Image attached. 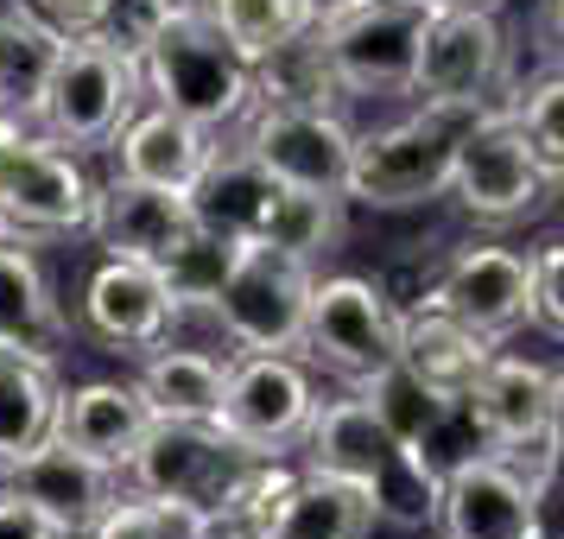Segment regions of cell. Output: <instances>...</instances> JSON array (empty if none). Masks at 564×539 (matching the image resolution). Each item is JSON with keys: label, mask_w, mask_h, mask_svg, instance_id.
Instances as JSON below:
<instances>
[{"label": "cell", "mask_w": 564, "mask_h": 539, "mask_svg": "<svg viewBox=\"0 0 564 539\" xmlns=\"http://www.w3.org/2000/svg\"><path fill=\"white\" fill-rule=\"evenodd\" d=\"M299 451H305V470L361 488V495L375 502V520H381V527H393V533L437 527L444 470H437L432 457H419L406 438L361 400L356 387L336 394V400H317V419H311V432H305Z\"/></svg>", "instance_id": "1"}, {"label": "cell", "mask_w": 564, "mask_h": 539, "mask_svg": "<svg viewBox=\"0 0 564 539\" xmlns=\"http://www.w3.org/2000/svg\"><path fill=\"white\" fill-rule=\"evenodd\" d=\"M133 52H140V77H147V103L172 108V115H184L209 133H235L248 121L254 64L216 32L209 13H172V20L140 13Z\"/></svg>", "instance_id": "2"}, {"label": "cell", "mask_w": 564, "mask_h": 539, "mask_svg": "<svg viewBox=\"0 0 564 539\" xmlns=\"http://www.w3.org/2000/svg\"><path fill=\"white\" fill-rule=\"evenodd\" d=\"M311 285H317L311 260H292L267 241H229L216 285L191 311L209 317V331L229 343V356H299Z\"/></svg>", "instance_id": "3"}, {"label": "cell", "mask_w": 564, "mask_h": 539, "mask_svg": "<svg viewBox=\"0 0 564 539\" xmlns=\"http://www.w3.org/2000/svg\"><path fill=\"white\" fill-rule=\"evenodd\" d=\"M147 108V77H140V52L133 32L96 26V32H64L52 89L39 108V133H52L77 153H102L121 140L133 115Z\"/></svg>", "instance_id": "4"}, {"label": "cell", "mask_w": 564, "mask_h": 539, "mask_svg": "<svg viewBox=\"0 0 564 539\" xmlns=\"http://www.w3.org/2000/svg\"><path fill=\"white\" fill-rule=\"evenodd\" d=\"M254 463L267 457L235 444L216 419H153V432L140 438L133 463L121 470V488L153 495V502L191 514L204 527V520H223L235 508V495L254 476Z\"/></svg>", "instance_id": "5"}, {"label": "cell", "mask_w": 564, "mask_h": 539, "mask_svg": "<svg viewBox=\"0 0 564 539\" xmlns=\"http://www.w3.org/2000/svg\"><path fill=\"white\" fill-rule=\"evenodd\" d=\"M476 115L463 108L419 103L412 115L387 121V128L356 133V159H349V204L361 209H419L451 197V165H457V140Z\"/></svg>", "instance_id": "6"}, {"label": "cell", "mask_w": 564, "mask_h": 539, "mask_svg": "<svg viewBox=\"0 0 564 539\" xmlns=\"http://www.w3.org/2000/svg\"><path fill=\"white\" fill-rule=\"evenodd\" d=\"M545 197H552V172H545L539 147L527 140L513 103L482 108V115L463 128V140H457L451 204H457L463 216L488 223V229H513V223L539 216Z\"/></svg>", "instance_id": "7"}, {"label": "cell", "mask_w": 564, "mask_h": 539, "mask_svg": "<svg viewBox=\"0 0 564 539\" xmlns=\"http://www.w3.org/2000/svg\"><path fill=\"white\" fill-rule=\"evenodd\" d=\"M299 356L311 368L336 375L343 387H368L381 368L400 362V311L375 280L361 273H317L311 285V311H305V343Z\"/></svg>", "instance_id": "8"}, {"label": "cell", "mask_w": 564, "mask_h": 539, "mask_svg": "<svg viewBox=\"0 0 564 539\" xmlns=\"http://www.w3.org/2000/svg\"><path fill=\"white\" fill-rule=\"evenodd\" d=\"M425 26H432V7H419V0H356L330 20H317V45L349 103L356 96H412Z\"/></svg>", "instance_id": "9"}, {"label": "cell", "mask_w": 564, "mask_h": 539, "mask_svg": "<svg viewBox=\"0 0 564 539\" xmlns=\"http://www.w3.org/2000/svg\"><path fill=\"white\" fill-rule=\"evenodd\" d=\"M412 96L437 108H463V115L513 103L501 7H437L432 26H425V45H419Z\"/></svg>", "instance_id": "10"}, {"label": "cell", "mask_w": 564, "mask_h": 539, "mask_svg": "<svg viewBox=\"0 0 564 539\" xmlns=\"http://www.w3.org/2000/svg\"><path fill=\"white\" fill-rule=\"evenodd\" d=\"M96 209V179L77 147L39 128H13L0 140V216L13 235H83Z\"/></svg>", "instance_id": "11"}, {"label": "cell", "mask_w": 564, "mask_h": 539, "mask_svg": "<svg viewBox=\"0 0 564 539\" xmlns=\"http://www.w3.org/2000/svg\"><path fill=\"white\" fill-rule=\"evenodd\" d=\"M235 147L254 159L267 179L299 184V191H330L349 197V159L356 128L343 108H292V103H254L235 128Z\"/></svg>", "instance_id": "12"}, {"label": "cell", "mask_w": 564, "mask_h": 539, "mask_svg": "<svg viewBox=\"0 0 564 539\" xmlns=\"http://www.w3.org/2000/svg\"><path fill=\"white\" fill-rule=\"evenodd\" d=\"M317 419V387H311L305 356H235L229 394L216 425L248 444L254 457H292Z\"/></svg>", "instance_id": "13"}, {"label": "cell", "mask_w": 564, "mask_h": 539, "mask_svg": "<svg viewBox=\"0 0 564 539\" xmlns=\"http://www.w3.org/2000/svg\"><path fill=\"white\" fill-rule=\"evenodd\" d=\"M444 539H539V470H520L495 451H463L444 463L437 488Z\"/></svg>", "instance_id": "14"}, {"label": "cell", "mask_w": 564, "mask_h": 539, "mask_svg": "<svg viewBox=\"0 0 564 539\" xmlns=\"http://www.w3.org/2000/svg\"><path fill=\"white\" fill-rule=\"evenodd\" d=\"M545 412H552V368L533 356H495L463 394V419L482 451L513 457L520 470H539L545 457Z\"/></svg>", "instance_id": "15"}, {"label": "cell", "mask_w": 564, "mask_h": 539, "mask_svg": "<svg viewBox=\"0 0 564 539\" xmlns=\"http://www.w3.org/2000/svg\"><path fill=\"white\" fill-rule=\"evenodd\" d=\"M425 305L451 311L476 336L501 343L520 324H533V255L501 248V241H469V248H457L437 267Z\"/></svg>", "instance_id": "16"}, {"label": "cell", "mask_w": 564, "mask_h": 539, "mask_svg": "<svg viewBox=\"0 0 564 539\" xmlns=\"http://www.w3.org/2000/svg\"><path fill=\"white\" fill-rule=\"evenodd\" d=\"M89 235L102 255L121 260H153V267H178L197 241H204V223H197V204L184 191H159V184L140 179H115L96 184V209H89Z\"/></svg>", "instance_id": "17"}, {"label": "cell", "mask_w": 564, "mask_h": 539, "mask_svg": "<svg viewBox=\"0 0 564 539\" xmlns=\"http://www.w3.org/2000/svg\"><path fill=\"white\" fill-rule=\"evenodd\" d=\"M178 324H184V292L153 260L102 255V267L83 285V331L108 349H153Z\"/></svg>", "instance_id": "18"}, {"label": "cell", "mask_w": 564, "mask_h": 539, "mask_svg": "<svg viewBox=\"0 0 564 539\" xmlns=\"http://www.w3.org/2000/svg\"><path fill=\"white\" fill-rule=\"evenodd\" d=\"M0 483L13 488V495H26L32 508L52 520L64 539H89L96 533V520L115 508V495H121V476L96 463L89 451L77 444H64V438H45L32 457H20L13 470H0Z\"/></svg>", "instance_id": "19"}, {"label": "cell", "mask_w": 564, "mask_h": 539, "mask_svg": "<svg viewBox=\"0 0 564 539\" xmlns=\"http://www.w3.org/2000/svg\"><path fill=\"white\" fill-rule=\"evenodd\" d=\"M216 140H223V133H209V128H197V121L172 115V108L147 103L128 128H121V140H115L108 153L121 165V179H140V184L184 191V197H191V184L204 179V165L216 159Z\"/></svg>", "instance_id": "20"}, {"label": "cell", "mask_w": 564, "mask_h": 539, "mask_svg": "<svg viewBox=\"0 0 564 539\" xmlns=\"http://www.w3.org/2000/svg\"><path fill=\"white\" fill-rule=\"evenodd\" d=\"M153 432V407L133 381H83L64 387V407H57V438L89 451L96 463H108L115 476L133 463L140 438Z\"/></svg>", "instance_id": "21"}, {"label": "cell", "mask_w": 564, "mask_h": 539, "mask_svg": "<svg viewBox=\"0 0 564 539\" xmlns=\"http://www.w3.org/2000/svg\"><path fill=\"white\" fill-rule=\"evenodd\" d=\"M0 343L57 356L70 343V311L57 299L32 235H0Z\"/></svg>", "instance_id": "22"}, {"label": "cell", "mask_w": 564, "mask_h": 539, "mask_svg": "<svg viewBox=\"0 0 564 539\" xmlns=\"http://www.w3.org/2000/svg\"><path fill=\"white\" fill-rule=\"evenodd\" d=\"M57 52H64V32L32 0H7L0 7V115L13 128H39Z\"/></svg>", "instance_id": "23"}, {"label": "cell", "mask_w": 564, "mask_h": 539, "mask_svg": "<svg viewBox=\"0 0 564 539\" xmlns=\"http://www.w3.org/2000/svg\"><path fill=\"white\" fill-rule=\"evenodd\" d=\"M488 356H495V343L476 336L469 324H457L451 311L437 305L400 311V368L412 381H425L432 394H444V400H463Z\"/></svg>", "instance_id": "24"}, {"label": "cell", "mask_w": 564, "mask_h": 539, "mask_svg": "<svg viewBox=\"0 0 564 539\" xmlns=\"http://www.w3.org/2000/svg\"><path fill=\"white\" fill-rule=\"evenodd\" d=\"M57 407H64L57 356L0 343V470L32 457L57 432Z\"/></svg>", "instance_id": "25"}, {"label": "cell", "mask_w": 564, "mask_h": 539, "mask_svg": "<svg viewBox=\"0 0 564 539\" xmlns=\"http://www.w3.org/2000/svg\"><path fill=\"white\" fill-rule=\"evenodd\" d=\"M229 349H191V343H153L140 349V394L153 419H216L223 412V394H229Z\"/></svg>", "instance_id": "26"}, {"label": "cell", "mask_w": 564, "mask_h": 539, "mask_svg": "<svg viewBox=\"0 0 564 539\" xmlns=\"http://www.w3.org/2000/svg\"><path fill=\"white\" fill-rule=\"evenodd\" d=\"M375 502L361 488L336 483V476H317V470H299V483L285 488L280 514L267 520L260 539H375Z\"/></svg>", "instance_id": "27"}, {"label": "cell", "mask_w": 564, "mask_h": 539, "mask_svg": "<svg viewBox=\"0 0 564 539\" xmlns=\"http://www.w3.org/2000/svg\"><path fill=\"white\" fill-rule=\"evenodd\" d=\"M343 204H349V197H330V191L273 184V191H267V204H260V216H254V235H248V241H267V248H280V255L311 260V267H317V260L343 241Z\"/></svg>", "instance_id": "28"}, {"label": "cell", "mask_w": 564, "mask_h": 539, "mask_svg": "<svg viewBox=\"0 0 564 539\" xmlns=\"http://www.w3.org/2000/svg\"><path fill=\"white\" fill-rule=\"evenodd\" d=\"M254 103H292V108H349L343 83L330 77V57L317 45V26L299 32L292 45L254 64Z\"/></svg>", "instance_id": "29"}, {"label": "cell", "mask_w": 564, "mask_h": 539, "mask_svg": "<svg viewBox=\"0 0 564 539\" xmlns=\"http://www.w3.org/2000/svg\"><path fill=\"white\" fill-rule=\"evenodd\" d=\"M209 20H216V32H223L248 64L273 57L280 45H292L299 32L317 26L305 0H209Z\"/></svg>", "instance_id": "30"}, {"label": "cell", "mask_w": 564, "mask_h": 539, "mask_svg": "<svg viewBox=\"0 0 564 539\" xmlns=\"http://www.w3.org/2000/svg\"><path fill=\"white\" fill-rule=\"evenodd\" d=\"M513 115H520L527 140L539 147L552 184H564V64H552V77H539L527 96H513Z\"/></svg>", "instance_id": "31"}, {"label": "cell", "mask_w": 564, "mask_h": 539, "mask_svg": "<svg viewBox=\"0 0 564 539\" xmlns=\"http://www.w3.org/2000/svg\"><path fill=\"white\" fill-rule=\"evenodd\" d=\"M89 539H197V520L178 514V508H165V502H153V495L121 488L115 508L96 520V533Z\"/></svg>", "instance_id": "32"}, {"label": "cell", "mask_w": 564, "mask_h": 539, "mask_svg": "<svg viewBox=\"0 0 564 539\" xmlns=\"http://www.w3.org/2000/svg\"><path fill=\"white\" fill-rule=\"evenodd\" d=\"M533 324L564 343V241L533 255Z\"/></svg>", "instance_id": "33"}, {"label": "cell", "mask_w": 564, "mask_h": 539, "mask_svg": "<svg viewBox=\"0 0 564 539\" xmlns=\"http://www.w3.org/2000/svg\"><path fill=\"white\" fill-rule=\"evenodd\" d=\"M57 32H96V26H115L128 0H32Z\"/></svg>", "instance_id": "34"}, {"label": "cell", "mask_w": 564, "mask_h": 539, "mask_svg": "<svg viewBox=\"0 0 564 539\" xmlns=\"http://www.w3.org/2000/svg\"><path fill=\"white\" fill-rule=\"evenodd\" d=\"M0 539H64V533L32 508L26 495H13V488L0 483Z\"/></svg>", "instance_id": "35"}, {"label": "cell", "mask_w": 564, "mask_h": 539, "mask_svg": "<svg viewBox=\"0 0 564 539\" xmlns=\"http://www.w3.org/2000/svg\"><path fill=\"white\" fill-rule=\"evenodd\" d=\"M539 52L564 64V0H539Z\"/></svg>", "instance_id": "36"}, {"label": "cell", "mask_w": 564, "mask_h": 539, "mask_svg": "<svg viewBox=\"0 0 564 539\" xmlns=\"http://www.w3.org/2000/svg\"><path fill=\"white\" fill-rule=\"evenodd\" d=\"M545 457L564 463V368H552V412H545Z\"/></svg>", "instance_id": "37"}, {"label": "cell", "mask_w": 564, "mask_h": 539, "mask_svg": "<svg viewBox=\"0 0 564 539\" xmlns=\"http://www.w3.org/2000/svg\"><path fill=\"white\" fill-rule=\"evenodd\" d=\"M133 13L147 20H172V13H209V0H128Z\"/></svg>", "instance_id": "38"}, {"label": "cell", "mask_w": 564, "mask_h": 539, "mask_svg": "<svg viewBox=\"0 0 564 539\" xmlns=\"http://www.w3.org/2000/svg\"><path fill=\"white\" fill-rule=\"evenodd\" d=\"M311 20H330V13H343V7H356V0H305Z\"/></svg>", "instance_id": "39"}, {"label": "cell", "mask_w": 564, "mask_h": 539, "mask_svg": "<svg viewBox=\"0 0 564 539\" xmlns=\"http://www.w3.org/2000/svg\"><path fill=\"white\" fill-rule=\"evenodd\" d=\"M419 7H432L437 13V7H501V0H419Z\"/></svg>", "instance_id": "40"}, {"label": "cell", "mask_w": 564, "mask_h": 539, "mask_svg": "<svg viewBox=\"0 0 564 539\" xmlns=\"http://www.w3.org/2000/svg\"><path fill=\"white\" fill-rule=\"evenodd\" d=\"M7 133H13V121H7V115H0V140H7Z\"/></svg>", "instance_id": "41"}, {"label": "cell", "mask_w": 564, "mask_h": 539, "mask_svg": "<svg viewBox=\"0 0 564 539\" xmlns=\"http://www.w3.org/2000/svg\"><path fill=\"white\" fill-rule=\"evenodd\" d=\"M0 235H13V229H7V216H0Z\"/></svg>", "instance_id": "42"}]
</instances>
